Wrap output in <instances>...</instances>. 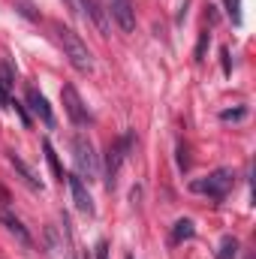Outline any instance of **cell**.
Returning <instances> with one entry per match:
<instances>
[{
    "mask_svg": "<svg viewBox=\"0 0 256 259\" xmlns=\"http://www.w3.org/2000/svg\"><path fill=\"white\" fill-rule=\"evenodd\" d=\"M55 33H58V42H61V49H64V58L69 61V66H72L75 72L88 75V72L94 69V55H91V49L81 42V36H78L75 30L64 27V24H55Z\"/></svg>",
    "mask_w": 256,
    "mask_h": 259,
    "instance_id": "obj_1",
    "label": "cell"
},
{
    "mask_svg": "<svg viewBox=\"0 0 256 259\" xmlns=\"http://www.w3.org/2000/svg\"><path fill=\"white\" fill-rule=\"evenodd\" d=\"M72 160H75V175H78L84 184H91V181L100 178V160H97V154H94L91 139L81 136V133L72 139Z\"/></svg>",
    "mask_w": 256,
    "mask_h": 259,
    "instance_id": "obj_2",
    "label": "cell"
},
{
    "mask_svg": "<svg viewBox=\"0 0 256 259\" xmlns=\"http://www.w3.org/2000/svg\"><path fill=\"white\" fill-rule=\"evenodd\" d=\"M232 187H235V172L226 169V166L214 169L211 175H205V178H199V181L190 184L193 193H202V196H208V199H226Z\"/></svg>",
    "mask_w": 256,
    "mask_h": 259,
    "instance_id": "obj_3",
    "label": "cell"
},
{
    "mask_svg": "<svg viewBox=\"0 0 256 259\" xmlns=\"http://www.w3.org/2000/svg\"><path fill=\"white\" fill-rule=\"evenodd\" d=\"M133 139H136V136L127 133V136H121V139L109 142V148H106V187H109V190L115 187L118 172H121L124 160L130 157V151H133Z\"/></svg>",
    "mask_w": 256,
    "mask_h": 259,
    "instance_id": "obj_4",
    "label": "cell"
},
{
    "mask_svg": "<svg viewBox=\"0 0 256 259\" xmlns=\"http://www.w3.org/2000/svg\"><path fill=\"white\" fill-rule=\"evenodd\" d=\"M61 100H64L66 115H69V121H72L75 127H84V124L94 121L91 112H88V106H84V100H81V94H78L72 84H64V88H61Z\"/></svg>",
    "mask_w": 256,
    "mask_h": 259,
    "instance_id": "obj_5",
    "label": "cell"
},
{
    "mask_svg": "<svg viewBox=\"0 0 256 259\" xmlns=\"http://www.w3.org/2000/svg\"><path fill=\"white\" fill-rule=\"evenodd\" d=\"M109 15L115 18V24L124 33L136 30V6H133V0H109Z\"/></svg>",
    "mask_w": 256,
    "mask_h": 259,
    "instance_id": "obj_6",
    "label": "cell"
},
{
    "mask_svg": "<svg viewBox=\"0 0 256 259\" xmlns=\"http://www.w3.org/2000/svg\"><path fill=\"white\" fill-rule=\"evenodd\" d=\"M66 184H69V193H72V202H75V208L84 214V217H94V199L88 193V184L78 178V175H66Z\"/></svg>",
    "mask_w": 256,
    "mask_h": 259,
    "instance_id": "obj_7",
    "label": "cell"
},
{
    "mask_svg": "<svg viewBox=\"0 0 256 259\" xmlns=\"http://www.w3.org/2000/svg\"><path fill=\"white\" fill-rule=\"evenodd\" d=\"M0 223L6 226V232H9V235H12V238L24 247V250H33V238H30L27 226H24V223H21L12 211H6V208H3V211H0Z\"/></svg>",
    "mask_w": 256,
    "mask_h": 259,
    "instance_id": "obj_8",
    "label": "cell"
},
{
    "mask_svg": "<svg viewBox=\"0 0 256 259\" xmlns=\"http://www.w3.org/2000/svg\"><path fill=\"white\" fill-rule=\"evenodd\" d=\"M24 100H27V106H30V112L46 124V127H55V112H52V106H49V100L36 91V88H27L24 91Z\"/></svg>",
    "mask_w": 256,
    "mask_h": 259,
    "instance_id": "obj_9",
    "label": "cell"
},
{
    "mask_svg": "<svg viewBox=\"0 0 256 259\" xmlns=\"http://www.w3.org/2000/svg\"><path fill=\"white\" fill-rule=\"evenodd\" d=\"M6 157H9V163L15 166V172H18V175L24 178V184H27L30 190H42V181H39V178L33 175V169H30V166H27V163H24V160H21V157L15 154V151H9Z\"/></svg>",
    "mask_w": 256,
    "mask_h": 259,
    "instance_id": "obj_10",
    "label": "cell"
},
{
    "mask_svg": "<svg viewBox=\"0 0 256 259\" xmlns=\"http://www.w3.org/2000/svg\"><path fill=\"white\" fill-rule=\"evenodd\" d=\"M193 235H196V226H193L190 217H181V220H175V226H172V244L190 241Z\"/></svg>",
    "mask_w": 256,
    "mask_h": 259,
    "instance_id": "obj_11",
    "label": "cell"
},
{
    "mask_svg": "<svg viewBox=\"0 0 256 259\" xmlns=\"http://www.w3.org/2000/svg\"><path fill=\"white\" fill-rule=\"evenodd\" d=\"M42 151H46V160H49V166H52V175L64 184L66 175H64V169H61V163H58V154H55V148H52V142H49V139L42 142Z\"/></svg>",
    "mask_w": 256,
    "mask_h": 259,
    "instance_id": "obj_12",
    "label": "cell"
},
{
    "mask_svg": "<svg viewBox=\"0 0 256 259\" xmlns=\"http://www.w3.org/2000/svg\"><path fill=\"white\" fill-rule=\"evenodd\" d=\"M238 256V241L232 235H223L220 247H217V259H235Z\"/></svg>",
    "mask_w": 256,
    "mask_h": 259,
    "instance_id": "obj_13",
    "label": "cell"
},
{
    "mask_svg": "<svg viewBox=\"0 0 256 259\" xmlns=\"http://www.w3.org/2000/svg\"><path fill=\"white\" fill-rule=\"evenodd\" d=\"M15 88V72L9 69L6 61H0V94H6L9 97V91Z\"/></svg>",
    "mask_w": 256,
    "mask_h": 259,
    "instance_id": "obj_14",
    "label": "cell"
},
{
    "mask_svg": "<svg viewBox=\"0 0 256 259\" xmlns=\"http://www.w3.org/2000/svg\"><path fill=\"white\" fill-rule=\"evenodd\" d=\"M247 118V106H238V109H226L220 112V121L223 124H235V121H244Z\"/></svg>",
    "mask_w": 256,
    "mask_h": 259,
    "instance_id": "obj_15",
    "label": "cell"
},
{
    "mask_svg": "<svg viewBox=\"0 0 256 259\" xmlns=\"http://www.w3.org/2000/svg\"><path fill=\"white\" fill-rule=\"evenodd\" d=\"M223 6H226V15H229V21L238 27V24H241V0H223Z\"/></svg>",
    "mask_w": 256,
    "mask_h": 259,
    "instance_id": "obj_16",
    "label": "cell"
},
{
    "mask_svg": "<svg viewBox=\"0 0 256 259\" xmlns=\"http://www.w3.org/2000/svg\"><path fill=\"white\" fill-rule=\"evenodd\" d=\"M208 46H211V33H208V30H202V33H199V42H196V55H193L199 64L205 61V52H208Z\"/></svg>",
    "mask_w": 256,
    "mask_h": 259,
    "instance_id": "obj_17",
    "label": "cell"
},
{
    "mask_svg": "<svg viewBox=\"0 0 256 259\" xmlns=\"http://www.w3.org/2000/svg\"><path fill=\"white\" fill-rule=\"evenodd\" d=\"M9 106H12V109H15V115H18V118H21V124H24V127H30V115H27V112H24V106H21V103H15V100H9Z\"/></svg>",
    "mask_w": 256,
    "mask_h": 259,
    "instance_id": "obj_18",
    "label": "cell"
},
{
    "mask_svg": "<svg viewBox=\"0 0 256 259\" xmlns=\"http://www.w3.org/2000/svg\"><path fill=\"white\" fill-rule=\"evenodd\" d=\"M220 58H223V72L229 75V72H232V64H229V49H223V52H220Z\"/></svg>",
    "mask_w": 256,
    "mask_h": 259,
    "instance_id": "obj_19",
    "label": "cell"
},
{
    "mask_svg": "<svg viewBox=\"0 0 256 259\" xmlns=\"http://www.w3.org/2000/svg\"><path fill=\"white\" fill-rule=\"evenodd\" d=\"M97 259H109V244H106V241L97 244Z\"/></svg>",
    "mask_w": 256,
    "mask_h": 259,
    "instance_id": "obj_20",
    "label": "cell"
},
{
    "mask_svg": "<svg viewBox=\"0 0 256 259\" xmlns=\"http://www.w3.org/2000/svg\"><path fill=\"white\" fill-rule=\"evenodd\" d=\"M69 3V9H78V0H66Z\"/></svg>",
    "mask_w": 256,
    "mask_h": 259,
    "instance_id": "obj_21",
    "label": "cell"
},
{
    "mask_svg": "<svg viewBox=\"0 0 256 259\" xmlns=\"http://www.w3.org/2000/svg\"><path fill=\"white\" fill-rule=\"evenodd\" d=\"M127 259H133V256H127Z\"/></svg>",
    "mask_w": 256,
    "mask_h": 259,
    "instance_id": "obj_22",
    "label": "cell"
},
{
    "mask_svg": "<svg viewBox=\"0 0 256 259\" xmlns=\"http://www.w3.org/2000/svg\"><path fill=\"white\" fill-rule=\"evenodd\" d=\"M69 259H72V256H69Z\"/></svg>",
    "mask_w": 256,
    "mask_h": 259,
    "instance_id": "obj_23",
    "label": "cell"
}]
</instances>
